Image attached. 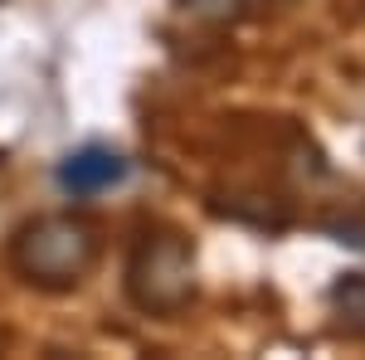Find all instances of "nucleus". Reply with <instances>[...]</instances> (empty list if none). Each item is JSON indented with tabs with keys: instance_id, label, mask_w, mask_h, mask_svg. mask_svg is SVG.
<instances>
[{
	"instance_id": "obj_1",
	"label": "nucleus",
	"mask_w": 365,
	"mask_h": 360,
	"mask_svg": "<svg viewBox=\"0 0 365 360\" xmlns=\"http://www.w3.org/2000/svg\"><path fill=\"white\" fill-rule=\"evenodd\" d=\"M98 249V229L83 215H34L10 239V268L39 292H68L93 273Z\"/></svg>"
},
{
	"instance_id": "obj_2",
	"label": "nucleus",
	"mask_w": 365,
	"mask_h": 360,
	"mask_svg": "<svg viewBox=\"0 0 365 360\" xmlns=\"http://www.w3.org/2000/svg\"><path fill=\"white\" fill-rule=\"evenodd\" d=\"M127 297L146 317H175L195 297V249L175 229H146L127 258Z\"/></svg>"
},
{
	"instance_id": "obj_3",
	"label": "nucleus",
	"mask_w": 365,
	"mask_h": 360,
	"mask_svg": "<svg viewBox=\"0 0 365 360\" xmlns=\"http://www.w3.org/2000/svg\"><path fill=\"white\" fill-rule=\"evenodd\" d=\"M127 170H132L127 156L113 151V146H78V151H68L58 161V185L73 200H88V195H103V190H113V185H122Z\"/></svg>"
},
{
	"instance_id": "obj_4",
	"label": "nucleus",
	"mask_w": 365,
	"mask_h": 360,
	"mask_svg": "<svg viewBox=\"0 0 365 360\" xmlns=\"http://www.w3.org/2000/svg\"><path fill=\"white\" fill-rule=\"evenodd\" d=\"M331 307L341 312L346 331H361L365 336V273H346L331 287Z\"/></svg>"
},
{
	"instance_id": "obj_5",
	"label": "nucleus",
	"mask_w": 365,
	"mask_h": 360,
	"mask_svg": "<svg viewBox=\"0 0 365 360\" xmlns=\"http://www.w3.org/2000/svg\"><path fill=\"white\" fill-rule=\"evenodd\" d=\"M249 5L253 0H180V10L190 20H205V25H234V20H244Z\"/></svg>"
}]
</instances>
